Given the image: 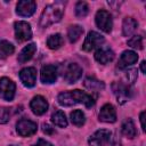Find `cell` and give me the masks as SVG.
I'll use <instances>...</instances> for the list:
<instances>
[{
  "label": "cell",
  "mask_w": 146,
  "mask_h": 146,
  "mask_svg": "<svg viewBox=\"0 0 146 146\" xmlns=\"http://www.w3.org/2000/svg\"><path fill=\"white\" fill-rule=\"evenodd\" d=\"M57 100H58V104L62 106H72L75 104H83L86 107H91L95 105V100L90 95L78 89L60 92L57 97Z\"/></svg>",
  "instance_id": "cell-1"
},
{
  "label": "cell",
  "mask_w": 146,
  "mask_h": 146,
  "mask_svg": "<svg viewBox=\"0 0 146 146\" xmlns=\"http://www.w3.org/2000/svg\"><path fill=\"white\" fill-rule=\"evenodd\" d=\"M64 6L65 3L63 1H56L48 5L40 16V26L48 27L49 25L59 22L64 14Z\"/></svg>",
  "instance_id": "cell-2"
},
{
  "label": "cell",
  "mask_w": 146,
  "mask_h": 146,
  "mask_svg": "<svg viewBox=\"0 0 146 146\" xmlns=\"http://www.w3.org/2000/svg\"><path fill=\"white\" fill-rule=\"evenodd\" d=\"M113 92L120 104L127 103L129 99L132 97V89L130 88L129 84H125L123 82H114L112 84Z\"/></svg>",
  "instance_id": "cell-3"
},
{
  "label": "cell",
  "mask_w": 146,
  "mask_h": 146,
  "mask_svg": "<svg viewBox=\"0 0 146 146\" xmlns=\"http://www.w3.org/2000/svg\"><path fill=\"white\" fill-rule=\"evenodd\" d=\"M111 131L107 129H99L95 131L88 139L89 146H105L110 143Z\"/></svg>",
  "instance_id": "cell-4"
},
{
  "label": "cell",
  "mask_w": 146,
  "mask_h": 146,
  "mask_svg": "<svg viewBox=\"0 0 146 146\" xmlns=\"http://www.w3.org/2000/svg\"><path fill=\"white\" fill-rule=\"evenodd\" d=\"M96 24L97 26L104 31L105 33H110L112 31V26H113V22H112V16L108 11L100 9L96 13V17H95Z\"/></svg>",
  "instance_id": "cell-5"
},
{
  "label": "cell",
  "mask_w": 146,
  "mask_h": 146,
  "mask_svg": "<svg viewBox=\"0 0 146 146\" xmlns=\"http://www.w3.org/2000/svg\"><path fill=\"white\" fill-rule=\"evenodd\" d=\"M14 26H15V36L18 42H24L32 38L31 25L27 22L19 21V22H16Z\"/></svg>",
  "instance_id": "cell-6"
},
{
  "label": "cell",
  "mask_w": 146,
  "mask_h": 146,
  "mask_svg": "<svg viewBox=\"0 0 146 146\" xmlns=\"http://www.w3.org/2000/svg\"><path fill=\"white\" fill-rule=\"evenodd\" d=\"M104 41H105V39L102 34H99L98 32H95V31H90L83 42L82 49L84 51H91L95 48L100 47L104 43Z\"/></svg>",
  "instance_id": "cell-7"
},
{
  "label": "cell",
  "mask_w": 146,
  "mask_h": 146,
  "mask_svg": "<svg viewBox=\"0 0 146 146\" xmlns=\"http://www.w3.org/2000/svg\"><path fill=\"white\" fill-rule=\"evenodd\" d=\"M16 86L9 78H1L0 79V97L5 100H11L15 96Z\"/></svg>",
  "instance_id": "cell-8"
},
{
  "label": "cell",
  "mask_w": 146,
  "mask_h": 146,
  "mask_svg": "<svg viewBox=\"0 0 146 146\" xmlns=\"http://www.w3.org/2000/svg\"><path fill=\"white\" fill-rule=\"evenodd\" d=\"M82 75V68L76 63H70L66 65L63 76L67 83H75Z\"/></svg>",
  "instance_id": "cell-9"
},
{
  "label": "cell",
  "mask_w": 146,
  "mask_h": 146,
  "mask_svg": "<svg viewBox=\"0 0 146 146\" xmlns=\"http://www.w3.org/2000/svg\"><path fill=\"white\" fill-rule=\"evenodd\" d=\"M16 130L18 132L19 136L22 137H29V136H32L38 130V125L35 122L31 121V120H27V119H22L17 122L16 124Z\"/></svg>",
  "instance_id": "cell-10"
},
{
  "label": "cell",
  "mask_w": 146,
  "mask_h": 146,
  "mask_svg": "<svg viewBox=\"0 0 146 146\" xmlns=\"http://www.w3.org/2000/svg\"><path fill=\"white\" fill-rule=\"evenodd\" d=\"M35 9H36V3L32 0H21L16 6V13L22 17L32 16Z\"/></svg>",
  "instance_id": "cell-11"
},
{
  "label": "cell",
  "mask_w": 146,
  "mask_h": 146,
  "mask_svg": "<svg viewBox=\"0 0 146 146\" xmlns=\"http://www.w3.org/2000/svg\"><path fill=\"white\" fill-rule=\"evenodd\" d=\"M19 79L27 88L34 87L36 82V70L34 67H25L19 72Z\"/></svg>",
  "instance_id": "cell-12"
},
{
  "label": "cell",
  "mask_w": 146,
  "mask_h": 146,
  "mask_svg": "<svg viewBox=\"0 0 146 146\" xmlns=\"http://www.w3.org/2000/svg\"><path fill=\"white\" fill-rule=\"evenodd\" d=\"M30 107L32 110V112L36 115H42L47 112L48 110V102L46 100L44 97L38 95V96H34L30 103Z\"/></svg>",
  "instance_id": "cell-13"
},
{
  "label": "cell",
  "mask_w": 146,
  "mask_h": 146,
  "mask_svg": "<svg viewBox=\"0 0 146 146\" xmlns=\"http://www.w3.org/2000/svg\"><path fill=\"white\" fill-rule=\"evenodd\" d=\"M99 121L102 122H106V123H113L116 121V112L113 105L111 104H105L103 105V107L100 108L99 112Z\"/></svg>",
  "instance_id": "cell-14"
},
{
  "label": "cell",
  "mask_w": 146,
  "mask_h": 146,
  "mask_svg": "<svg viewBox=\"0 0 146 146\" xmlns=\"http://www.w3.org/2000/svg\"><path fill=\"white\" fill-rule=\"evenodd\" d=\"M40 79L42 83H54L57 79V68L54 65H44L40 72Z\"/></svg>",
  "instance_id": "cell-15"
},
{
  "label": "cell",
  "mask_w": 146,
  "mask_h": 146,
  "mask_svg": "<svg viewBox=\"0 0 146 146\" xmlns=\"http://www.w3.org/2000/svg\"><path fill=\"white\" fill-rule=\"evenodd\" d=\"M95 59L100 64H107L114 59V52L108 47H99L95 52Z\"/></svg>",
  "instance_id": "cell-16"
},
{
  "label": "cell",
  "mask_w": 146,
  "mask_h": 146,
  "mask_svg": "<svg viewBox=\"0 0 146 146\" xmlns=\"http://www.w3.org/2000/svg\"><path fill=\"white\" fill-rule=\"evenodd\" d=\"M138 60V55L132 51V50H125L122 52L119 63H117V67L119 68H125L132 64H135Z\"/></svg>",
  "instance_id": "cell-17"
},
{
  "label": "cell",
  "mask_w": 146,
  "mask_h": 146,
  "mask_svg": "<svg viewBox=\"0 0 146 146\" xmlns=\"http://www.w3.org/2000/svg\"><path fill=\"white\" fill-rule=\"evenodd\" d=\"M35 51H36V46H35V43H30V44L25 46V47L21 50V52L18 54V57H17L18 63H21V64L26 63L27 60H30V59L33 57V55L35 54Z\"/></svg>",
  "instance_id": "cell-18"
},
{
  "label": "cell",
  "mask_w": 146,
  "mask_h": 146,
  "mask_svg": "<svg viewBox=\"0 0 146 146\" xmlns=\"http://www.w3.org/2000/svg\"><path fill=\"white\" fill-rule=\"evenodd\" d=\"M138 27V23L135 18L132 17H125L123 19V23H122V32H123V35L125 36H130L131 34H133L136 32Z\"/></svg>",
  "instance_id": "cell-19"
},
{
  "label": "cell",
  "mask_w": 146,
  "mask_h": 146,
  "mask_svg": "<svg viewBox=\"0 0 146 146\" xmlns=\"http://www.w3.org/2000/svg\"><path fill=\"white\" fill-rule=\"evenodd\" d=\"M121 131L123 133V136H125L129 139H132L136 137L137 131H136V127L135 123L131 119H125L121 125Z\"/></svg>",
  "instance_id": "cell-20"
},
{
  "label": "cell",
  "mask_w": 146,
  "mask_h": 146,
  "mask_svg": "<svg viewBox=\"0 0 146 146\" xmlns=\"http://www.w3.org/2000/svg\"><path fill=\"white\" fill-rule=\"evenodd\" d=\"M82 33H83L82 26H80L78 24H74V25H71L68 27V30H67V38H68L70 42L73 43V42H76L80 39Z\"/></svg>",
  "instance_id": "cell-21"
},
{
  "label": "cell",
  "mask_w": 146,
  "mask_h": 146,
  "mask_svg": "<svg viewBox=\"0 0 146 146\" xmlns=\"http://www.w3.org/2000/svg\"><path fill=\"white\" fill-rule=\"evenodd\" d=\"M84 87L89 90L98 92V91H100L105 88V84H104V82H102V81H99L95 78L89 76V78H86V80H84Z\"/></svg>",
  "instance_id": "cell-22"
},
{
  "label": "cell",
  "mask_w": 146,
  "mask_h": 146,
  "mask_svg": "<svg viewBox=\"0 0 146 146\" xmlns=\"http://www.w3.org/2000/svg\"><path fill=\"white\" fill-rule=\"evenodd\" d=\"M14 51H15V47L13 46V43L6 40L0 41V59L7 58L11 54H14Z\"/></svg>",
  "instance_id": "cell-23"
},
{
  "label": "cell",
  "mask_w": 146,
  "mask_h": 146,
  "mask_svg": "<svg viewBox=\"0 0 146 146\" xmlns=\"http://www.w3.org/2000/svg\"><path fill=\"white\" fill-rule=\"evenodd\" d=\"M51 121L54 122L55 125L59 127V128H65L67 127V119L65 116V114L62 112V111H56L52 113L51 115Z\"/></svg>",
  "instance_id": "cell-24"
},
{
  "label": "cell",
  "mask_w": 146,
  "mask_h": 146,
  "mask_svg": "<svg viewBox=\"0 0 146 146\" xmlns=\"http://www.w3.org/2000/svg\"><path fill=\"white\" fill-rule=\"evenodd\" d=\"M62 44H63V38H62V35L59 33L51 34L47 39V46H48V48H50L52 50H56V49L60 48Z\"/></svg>",
  "instance_id": "cell-25"
},
{
  "label": "cell",
  "mask_w": 146,
  "mask_h": 146,
  "mask_svg": "<svg viewBox=\"0 0 146 146\" xmlns=\"http://www.w3.org/2000/svg\"><path fill=\"white\" fill-rule=\"evenodd\" d=\"M71 121H72V123H73L74 125L81 127V125H83L84 122H86V116H84V114H83L82 111L75 110V111H73V112L71 113Z\"/></svg>",
  "instance_id": "cell-26"
},
{
  "label": "cell",
  "mask_w": 146,
  "mask_h": 146,
  "mask_svg": "<svg viewBox=\"0 0 146 146\" xmlns=\"http://www.w3.org/2000/svg\"><path fill=\"white\" fill-rule=\"evenodd\" d=\"M89 13V7H88V3L84 2V1H79L76 5H75V15L80 18H83L88 15Z\"/></svg>",
  "instance_id": "cell-27"
},
{
  "label": "cell",
  "mask_w": 146,
  "mask_h": 146,
  "mask_svg": "<svg viewBox=\"0 0 146 146\" xmlns=\"http://www.w3.org/2000/svg\"><path fill=\"white\" fill-rule=\"evenodd\" d=\"M128 46L135 49H143V38L140 35H135L128 40Z\"/></svg>",
  "instance_id": "cell-28"
},
{
  "label": "cell",
  "mask_w": 146,
  "mask_h": 146,
  "mask_svg": "<svg viewBox=\"0 0 146 146\" xmlns=\"http://www.w3.org/2000/svg\"><path fill=\"white\" fill-rule=\"evenodd\" d=\"M10 108L8 107H2L0 108V124H3V123H7L10 119Z\"/></svg>",
  "instance_id": "cell-29"
},
{
  "label": "cell",
  "mask_w": 146,
  "mask_h": 146,
  "mask_svg": "<svg viewBox=\"0 0 146 146\" xmlns=\"http://www.w3.org/2000/svg\"><path fill=\"white\" fill-rule=\"evenodd\" d=\"M125 75H127L128 82H129V83H133V82L137 80V70H136V68H131V70H128Z\"/></svg>",
  "instance_id": "cell-30"
},
{
  "label": "cell",
  "mask_w": 146,
  "mask_h": 146,
  "mask_svg": "<svg viewBox=\"0 0 146 146\" xmlns=\"http://www.w3.org/2000/svg\"><path fill=\"white\" fill-rule=\"evenodd\" d=\"M32 146H54V145L50 144L49 141L44 140V139H39V140L36 141V144H34V145H32Z\"/></svg>",
  "instance_id": "cell-31"
},
{
  "label": "cell",
  "mask_w": 146,
  "mask_h": 146,
  "mask_svg": "<svg viewBox=\"0 0 146 146\" xmlns=\"http://www.w3.org/2000/svg\"><path fill=\"white\" fill-rule=\"evenodd\" d=\"M42 128H43L42 130H43V132H44L46 135H51V133L54 132V129H52L49 124H47V123H44V124L42 125Z\"/></svg>",
  "instance_id": "cell-32"
},
{
  "label": "cell",
  "mask_w": 146,
  "mask_h": 146,
  "mask_svg": "<svg viewBox=\"0 0 146 146\" xmlns=\"http://www.w3.org/2000/svg\"><path fill=\"white\" fill-rule=\"evenodd\" d=\"M139 119H140V123H141V129H143V131H145L146 128H145V112H144V111L140 113Z\"/></svg>",
  "instance_id": "cell-33"
},
{
  "label": "cell",
  "mask_w": 146,
  "mask_h": 146,
  "mask_svg": "<svg viewBox=\"0 0 146 146\" xmlns=\"http://www.w3.org/2000/svg\"><path fill=\"white\" fill-rule=\"evenodd\" d=\"M145 65H146V62L143 60V62L140 63V68H141V72H143V73H146V67H145Z\"/></svg>",
  "instance_id": "cell-34"
},
{
  "label": "cell",
  "mask_w": 146,
  "mask_h": 146,
  "mask_svg": "<svg viewBox=\"0 0 146 146\" xmlns=\"http://www.w3.org/2000/svg\"><path fill=\"white\" fill-rule=\"evenodd\" d=\"M9 146H16V145H9Z\"/></svg>",
  "instance_id": "cell-35"
}]
</instances>
